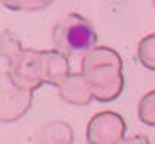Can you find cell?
<instances>
[{"mask_svg":"<svg viewBox=\"0 0 155 144\" xmlns=\"http://www.w3.org/2000/svg\"><path fill=\"white\" fill-rule=\"evenodd\" d=\"M63 24L65 29L56 31V41L60 49L69 52H79V51H87L96 43V33L87 20L83 18L78 20L76 16H71Z\"/></svg>","mask_w":155,"mask_h":144,"instance_id":"6da1fadb","label":"cell"}]
</instances>
